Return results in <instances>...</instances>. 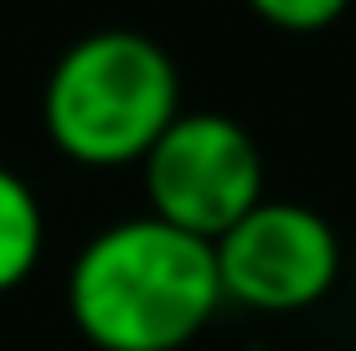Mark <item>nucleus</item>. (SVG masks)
<instances>
[{
    "mask_svg": "<svg viewBox=\"0 0 356 351\" xmlns=\"http://www.w3.org/2000/svg\"><path fill=\"white\" fill-rule=\"evenodd\" d=\"M47 248V217L36 191L10 165H0V295L31 279Z\"/></svg>",
    "mask_w": 356,
    "mask_h": 351,
    "instance_id": "5",
    "label": "nucleus"
},
{
    "mask_svg": "<svg viewBox=\"0 0 356 351\" xmlns=\"http://www.w3.org/2000/svg\"><path fill=\"white\" fill-rule=\"evenodd\" d=\"M253 351H264V346H253Z\"/></svg>",
    "mask_w": 356,
    "mask_h": 351,
    "instance_id": "7",
    "label": "nucleus"
},
{
    "mask_svg": "<svg viewBox=\"0 0 356 351\" xmlns=\"http://www.w3.org/2000/svg\"><path fill=\"white\" fill-rule=\"evenodd\" d=\"M176 114V57L155 36L129 26L78 36L52 63L42 88V124L52 150L88 171L140 165Z\"/></svg>",
    "mask_w": 356,
    "mask_h": 351,
    "instance_id": "2",
    "label": "nucleus"
},
{
    "mask_svg": "<svg viewBox=\"0 0 356 351\" xmlns=\"http://www.w3.org/2000/svg\"><path fill=\"white\" fill-rule=\"evenodd\" d=\"M217 310L212 243L150 212L93 233L67 269V316L93 351H181Z\"/></svg>",
    "mask_w": 356,
    "mask_h": 351,
    "instance_id": "1",
    "label": "nucleus"
},
{
    "mask_svg": "<svg viewBox=\"0 0 356 351\" xmlns=\"http://www.w3.org/2000/svg\"><path fill=\"white\" fill-rule=\"evenodd\" d=\"M222 300L259 316H294L330 295L341 274V238L305 202H259L212 243Z\"/></svg>",
    "mask_w": 356,
    "mask_h": 351,
    "instance_id": "4",
    "label": "nucleus"
},
{
    "mask_svg": "<svg viewBox=\"0 0 356 351\" xmlns=\"http://www.w3.org/2000/svg\"><path fill=\"white\" fill-rule=\"evenodd\" d=\"M248 10L264 21V26H274V31L310 36V31L336 26V21L351 10V0H248Z\"/></svg>",
    "mask_w": 356,
    "mask_h": 351,
    "instance_id": "6",
    "label": "nucleus"
},
{
    "mask_svg": "<svg viewBox=\"0 0 356 351\" xmlns=\"http://www.w3.org/2000/svg\"><path fill=\"white\" fill-rule=\"evenodd\" d=\"M150 217L191 238H217L264 202V155L253 135L227 114H176L140 161Z\"/></svg>",
    "mask_w": 356,
    "mask_h": 351,
    "instance_id": "3",
    "label": "nucleus"
}]
</instances>
